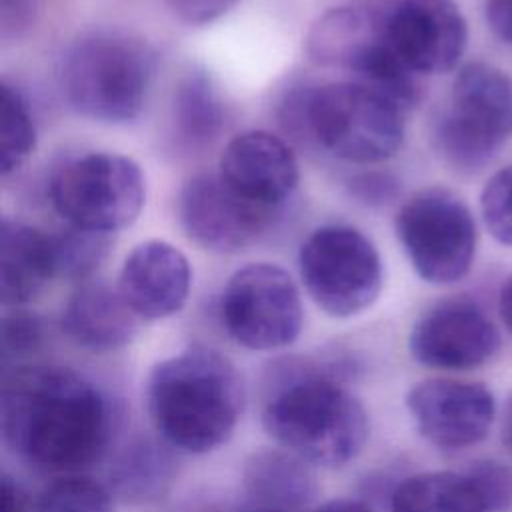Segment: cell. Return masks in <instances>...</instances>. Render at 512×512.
<instances>
[{"label":"cell","mask_w":512,"mask_h":512,"mask_svg":"<svg viewBox=\"0 0 512 512\" xmlns=\"http://www.w3.org/2000/svg\"><path fill=\"white\" fill-rule=\"evenodd\" d=\"M110 404L102 390L64 366H18L4 376L0 428L24 462L54 472L80 470L104 452Z\"/></svg>","instance_id":"cell-1"},{"label":"cell","mask_w":512,"mask_h":512,"mask_svg":"<svg viewBox=\"0 0 512 512\" xmlns=\"http://www.w3.org/2000/svg\"><path fill=\"white\" fill-rule=\"evenodd\" d=\"M170 10L186 24H210L234 8L240 0H166Z\"/></svg>","instance_id":"cell-31"},{"label":"cell","mask_w":512,"mask_h":512,"mask_svg":"<svg viewBox=\"0 0 512 512\" xmlns=\"http://www.w3.org/2000/svg\"><path fill=\"white\" fill-rule=\"evenodd\" d=\"M404 114L388 96L356 80L294 90L280 108L282 126L294 140L356 164H376L398 152Z\"/></svg>","instance_id":"cell-3"},{"label":"cell","mask_w":512,"mask_h":512,"mask_svg":"<svg viewBox=\"0 0 512 512\" xmlns=\"http://www.w3.org/2000/svg\"><path fill=\"white\" fill-rule=\"evenodd\" d=\"M498 310H500V318H502L504 326H506L508 332L512 334V276L504 282V286H502V290H500Z\"/></svg>","instance_id":"cell-35"},{"label":"cell","mask_w":512,"mask_h":512,"mask_svg":"<svg viewBox=\"0 0 512 512\" xmlns=\"http://www.w3.org/2000/svg\"><path fill=\"white\" fill-rule=\"evenodd\" d=\"M396 236L416 270L432 284L464 278L474 262L476 224L470 208L450 190L426 188L396 214Z\"/></svg>","instance_id":"cell-9"},{"label":"cell","mask_w":512,"mask_h":512,"mask_svg":"<svg viewBox=\"0 0 512 512\" xmlns=\"http://www.w3.org/2000/svg\"><path fill=\"white\" fill-rule=\"evenodd\" d=\"M350 192L366 206H382L398 194V180L388 172H362L350 180Z\"/></svg>","instance_id":"cell-30"},{"label":"cell","mask_w":512,"mask_h":512,"mask_svg":"<svg viewBox=\"0 0 512 512\" xmlns=\"http://www.w3.org/2000/svg\"><path fill=\"white\" fill-rule=\"evenodd\" d=\"M174 122L178 134L192 146L206 144L220 132L222 104L204 74L194 72L180 82L174 100Z\"/></svg>","instance_id":"cell-22"},{"label":"cell","mask_w":512,"mask_h":512,"mask_svg":"<svg viewBox=\"0 0 512 512\" xmlns=\"http://www.w3.org/2000/svg\"><path fill=\"white\" fill-rule=\"evenodd\" d=\"M192 284L188 258L170 242L148 240L124 260L118 290L140 320H162L186 304Z\"/></svg>","instance_id":"cell-16"},{"label":"cell","mask_w":512,"mask_h":512,"mask_svg":"<svg viewBox=\"0 0 512 512\" xmlns=\"http://www.w3.org/2000/svg\"><path fill=\"white\" fill-rule=\"evenodd\" d=\"M480 208L488 232L500 244L512 246V166L498 170L486 182Z\"/></svg>","instance_id":"cell-26"},{"label":"cell","mask_w":512,"mask_h":512,"mask_svg":"<svg viewBox=\"0 0 512 512\" xmlns=\"http://www.w3.org/2000/svg\"><path fill=\"white\" fill-rule=\"evenodd\" d=\"M468 472L474 476V480L482 488L492 512L502 510L510 504L512 472L508 468H504L502 464L492 462V460H482V462H474L468 468Z\"/></svg>","instance_id":"cell-29"},{"label":"cell","mask_w":512,"mask_h":512,"mask_svg":"<svg viewBox=\"0 0 512 512\" xmlns=\"http://www.w3.org/2000/svg\"><path fill=\"white\" fill-rule=\"evenodd\" d=\"M56 276L52 234L20 220L0 226V300L20 308L34 300Z\"/></svg>","instance_id":"cell-18"},{"label":"cell","mask_w":512,"mask_h":512,"mask_svg":"<svg viewBox=\"0 0 512 512\" xmlns=\"http://www.w3.org/2000/svg\"><path fill=\"white\" fill-rule=\"evenodd\" d=\"M2 512H30L24 490L8 474H2Z\"/></svg>","instance_id":"cell-34"},{"label":"cell","mask_w":512,"mask_h":512,"mask_svg":"<svg viewBox=\"0 0 512 512\" xmlns=\"http://www.w3.org/2000/svg\"><path fill=\"white\" fill-rule=\"evenodd\" d=\"M164 458L150 446H136L118 466V484L128 494L144 496L164 478Z\"/></svg>","instance_id":"cell-28"},{"label":"cell","mask_w":512,"mask_h":512,"mask_svg":"<svg viewBox=\"0 0 512 512\" xmlns=\"http://www.w3.org/2000/svg\"><path fill=\"white\" fill-rule=\"evenodd\" d=\"M406 408L420 436L444 450L482 442L496 418V400L486 386L452 378L414 384L406 394Z\"/></svg>","instance_id":"cell-11"},{"label":"cell","mask_w":512,"mask_h":512,"mask_svg":"<svg viewBox=\"0 0 512 512\" xmlns=\"http://www.w3.org/2000/svg\"><path fill=\"white\" fill-rule=\"evenodd\" d=\"M244 486L258 508L276 512L298 510L316 494L314 476L304 460L276 450L258 452L246 462Z\"/></svg>","instance_id":"cell-20"},{"label":"cell","mask_w":512,"mask_h":512,"mask_svg":"<svg viewBox=\"0 0 512 512\" xmlns=\"http://www.w3.org/2000/svg\"><path fill=\"white\" fill-rule=\"evenodd\" d=\"M154 428L172 446L206 454L230 440L244 408L236 366L210 348H188L158 362L146 382Z\"/></svg>","instance_id":"cell-2"},{"label":"cell","mask_w":512,"mask_h":512,"mask_svg":"<svg viewBox=\"0 0 512 512\" xmlns=\"http://www.w3.org/2000/svg\"><path fill=\"white\" fill-rule=\"evenodd\" d=\"M112 240V234L66 224L58 234H52L56 276H64L68 280L88 278L106 258Z\"/></svg>","instance_id":"cell-24"},{"label":"cell","mask_w":512,"mask_h":512,"mask_svg":"<svg viewBox=\"0 0 512 512\" xmlns=\"http://www.w3.org/2000/svg\"><path fill=\"white\" fill-rule=\"evenodd\" d=\"M246 512H276V510H268V508H258V506H254L252 510H246Z\"/></svg>","instance_id":"cell-38"},{"label":"cell","mask_w":512,"mask_h":512,"mask_svg":"<svg viewBox=\"0 0 512 512\" xmlns=\"http://www.w3.org/2000/svg\"><path fill=\"white\" fill-rule=\"evenodd\" d=\"M156 74V52L120 30H94L70 44L60 82L70 106L100 122L134 120Z\"/></svg>","instance_id":"cell-5"},{"label":"cell","mask_w":512,"mask_h":512,"mask_svg":"<svg viewBox=\"0 0 512 512\" xmlns=\"http://www.w3.org/2000/svg\"><path fill=\"white\" fill-rule=\"evenodd\" d=\"M266 432L290 454L320 466L354 460L368 438V416L340 384L306 374L274 394L262 412Z\"/></svg>","instance_id":"cell-4"},{"label":"cell","mask_w":512,"mask_h":512,"mask_svg":"<svg viewBox=\"0 0 512 512\" xmlns=\"http://www.w3.org/2000/svg\"><path fill=\"white\" fill-rule=\"evenodd\" d=\"M220 316L234 342L248 350H276L302 330V300L290 274L268 262L236 270L222 292Z\"/></svg>","instance_id":"cell-10"},{"label":"cell","mask_w":512,"mask_h":512,"mask_svg":"<svg viewBox=\"0 0 512 512\" xmlns=\"http://www.w3.org/2000/svg\"><path fill=\"white\" fill-rule=\"evenodd\" d=\"M384 34L418 76L456 68L468 40L466 20L454 0H398L384 16Z\"/></svg>","instance_id":"cell-13"},{"label":"cell","mask_w":512,"mask_h":512,"mask_svg":"<svg viewBox=\"0 0 512 512\" xmlns=\"http://www.w3.org/2000/svg\"><path fill=\"white\" fill-rule=\"evenodd\" d=\"M392 512H492L474 480L464 472L440 470L406 478L392 494Z\"/></svg>","instance_id":"cell-21"},{"label":"cell","mask_w":512,"mask_h":512,"mask_svg":"<svg viewBox=\"0 0 512 512\" xmlns=\"http://www.w3.org/2000/svg\"><path fill=\"white\" fill-rule=\"evenodd\" d=\"M382 42L384 16L366 6H338L310 28L306 52L320 66L342 68L356 76Z\"/></svg>","instance_id":"cell-19"},{"label":"cell","mask_w":512,"mask_h":512,"mask_svg":"<svg viewBox=\"0 0 512 512\" xmlns=\"http://www.w3.org/2000/svg\"><path fill=\"white\" fill-rule=\"evenodd\" d=\"M298 270L308 296L334 318L366 310L382 288V260L376 246L346 224L316 228L300 246Z\"/></svg>","instance_id":"cell-7"},{"label":"cell","mask_w":512,"mask_h":512,"mask_svg":"<svg viewBox=\"0 0 512 512\" xmlns=\"http://www.w3.org/2000/svg\"><path fill=\"white\" fill-rule=\"evenodd\" d=\"M48 194L66 224L114 234L142 212L146 182L132 158L90 152L60 164L50 176Z\"/></svg>","instance_id":"cell-6"},{"label":"cell","mask_w":512,"mask_h":512,"mask_svg":"<svg viewBox=\"0 0 512 512\" xmlns=\"http://www.w3.org/2000/svg\"><path fill=\"white\" fill-rule=\"evenodd\" d=\"M44 340L42 318L30 310L14 308L2 316L0 350L2 360H22L34 354Z\"/></svg>","instance_id":"cell-27"},{"label":"cell","mask_w":512,"mask_h":512,"mask_svg":"<svg viewBox=\"0 0 512 512\" xmlns=\"http://www.w3.org/2000/svg\"><path fill=\"white\" fill-rule=\"evenodd\" d=\"M416 362L438 370H472L500 348V334L472 300L452 298L428 308L408 338Z\"/></svg>","instance_id":"cell-12"},{"label":"cell","mask_w":512,"mask_h":512,"mask_svg":"<svg viewBox=\"0 0 512 512\" xmlns=\"http://www.w3.org/2000/svg\"><path fill=\"white\" fill-rule=\"evenodd\" d=\"M510 136L512 78L486 62L464 66L452 86L450 110L438 124L440 152L456 168L474 170Z\"/></svg>","instance_id":"cell-8"},{"label":"cell","mask_w":512,"mask_h":512,"mask_svg":"<svg viewBox=\"0 0 512 512\" xmlns=\"http://www.w3.org/2000/svg\"><path fill=\"white\" fill-rule=\"evenodd\" d=\"M36 146V126L28 102L10 84L0 86V168L16 172Z\"/></svg>","instance_id":"cell-23"},{"label":"cell","mask_w":512,"mask_h":512,"mask_svg":"<svg viewBox=\"0 0 512 512\" xmlns=\"http://www.w3.org/2000/svg\"><path fill=\"white\" fill-rule=\"evenodd\" d=\"M178 214L188 238L204 250L236 252L262 234L272 210L242 198L220 174H198L182 186Z\"/></svg>","instance_id":"cell-14"},{"label":"cell","mask_w":512,"mask_h":512,"mask_svg":"<svg viewBox=\"0 0 512 512\" xmlns=\"http://www.w3.org/2000/svg\"><path fill=\"white\" fill-rule=\"evenodd\" d=\"M502 440L512 450V396L508 398L502 414Z\"/></svg>","instance_id":"cell-37"},{"label":"cell","mask_w":512,"mask_h":512,"mask_svg":"<svg viewBox=\"0 0 512 512\" xmlns=\"http://www.w3.org/2000/svg\"><path fill=\"white\" fill-rule=\"evenodd\" d=\"M314 512H370V508L360 500L340 498V500H330V502L322 504Z\"/></svg>","instance_id":"cell-36"},{"label":"cell","mask_w":512,"mask_h":512,"mask_svg":"<svg viewBox=\"0 0 512 512\" xmlns=\"http://www.w3.org/2000/svg\"><path fill=\"white\" fill-rule=\"evenodd\" d=\"M486 20L500 40L512 44V0H486Z\"/></svg>","instance_id":"cell-33"},{"label":"cell","mask_w":512,"mask_h":512,"mask_svg":"<svg viewBox=\"0 0 512 512\" xmlns=\"http://www.w3.org/2000/svg\"><path fill=\"white\" fill-rule=\"evenodd\" d=\"M36 512H112V498L92 478L64 476L40 494Z\"/></svg>","instance_id":"cell-25"},{"label":"cell","mask_w":512,"mask_h":512,"mask_svg":"<svg viewBox=\"0 0 512 512\" xmlns=\"http://www.w3.org/2000/svg\"><path fill=\"white\" fill-rule=\"evenodd\" d=\"M138 320L118 288L114 290L104 282H86L66 300L60 324L80 348L112 352L134 338Z\"/></svg>","instance_id":"cell-17"},{"label":"cell","mask_w":512,"mask_h":512,"mask_svg":"<svg viewBox=\"0 0 512 512\" xmlns=\"http://www.w3.org/2000/svg\"><path fill=\"white\" fill-rule=\"evenodd\" d=\"M220 178L248 202L274 210L298 186V162L292 148L264 130L234 136L218 166Z\"/></svg>","instance_id":"cell-15"},{"label":"cell","mask_w":512,"mask_h":512,"mask_svg":"<svg viewBox=\"0 0 512 512\" xmlns=\"http://www.w3.org/2000/svg\"><path fill=\"white\" fill-rule=\"evenodd\" d=\"M38 12V0H0V36L2 40L20 38Z\"/></svg>","instance_id":"cell-32"}]
</instances>
